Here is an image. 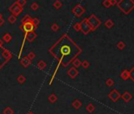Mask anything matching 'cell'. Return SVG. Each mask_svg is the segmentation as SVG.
Listing matches in <instances>:
<instances>
[{
    "label": "cell",
    "instance_id": "cell-1",
    "mask_svg": "<svg viewBox=\"0 0 134 114\" xmlns=\"http://www.w3.org/2000/svg\"><path fill=\"white\" fill-rule=\"evenodd\" d=\"M49 52L58 60L60 65L66 67L81 53V49L68 35L64 34L49 48Z\"/></svg>",
    "mask_w": 134,
    "mask_h": 114
},
{
    "label": "cell",
    "instance_id": "cell-2",
    "mask_svg": "<svg viewBox=\"0 0 134 114\" xmlns=\"http://www.w3.org/2000/svg\"><path fill=\"white\" fill-rule=\"evenodd\" d=\"M13 57L12 53L10 52L8 49L6 48L2 47L0 48V70L1 68L5 65V64L9 62L11 58Z\"/></svg>",
    "mask_w": 134,
    "mask_h": 114
},
{
    "label": "cell",
    "instance_id": "cell-3",
    "mask_svg": "<svg viewBox=\"0 0 134 114\" xmlns=\"http://www.w3.org/2000/svg\"><path fill=\"white\" fill-rule=\"evenodd\" d=\"M9 10L12 13V14H13V16L17 17V16H18L20 14H22V13L23 12V7L20 6L15 2H13V4L10 6Z\"/></svg>",
    "mask_w": 134,
    "mask_h": 114
},
{
    "label": "cell",
    "instance_id": "cell-4",
    "mask_svg": "<svg viewBox=\"0 0 134 114\" xmlns=\"http://www.w3.org/2000/svg\"><path fill=\"white\" fill-rule=\"evenodd\" d=\"M19 28H20L21 30H22L24 32V33H29V32L34 31L35 29H36V28H35L34 25L33 24V22H32V21L22 24L19 26Z\"/></svg>",
    "mask_w": 134,
    "mask_h": 114
},
{
    "label": "cell",
    "instance_id": "cell-5",
    "mask_svg": "<svg viewBox=\"0 0 134 114\" xmlns=\"http://www.w3.org/2000/svg\"><path fill=\"white\" fill-rule=\"evenodd\" d=\"M80 31L84 34H88L91 30V26H89V22H88L87 18L84 19L81 22H80Z\"/></svg>",
    "mask_w": 134,
    "mask_h": 114
},
{
    "label": "cell",
    "instance_id": "cell-6",
    "mask_svg": "<svg viewBox=\"0 0 134 114\" xmlns=\"http://www.w3.org/2000/svg\"><path fill=\"white\" fill-rule=\"evenodd\" d=\"M88 20V22H89V26H91V30H94V29H96V28L99 26V25L100 24V21H99L96 16L95 15H91L89 19H87Z\"/></svg>",
    "mask_w": 134,
    "mask_h": 114
},
{
    "label": "cell",
    "instance_id": "cell-7",
    "mask_svg": "<svg viewBox=\"0 0 134 114\" xmlns=\"http://www.w3.org/2000/svg\"><path fill=\"white\" fill-rule=\"evenodd\" d=\"M84 12H85V10H84V7L80 4H77L72 9V13L74 14L75 16L78 17L81 16L83 14H84Z\"/></svg>",
    "mask_w": 134,
    "mask_h": 114
},
{
    "label": "cell",
    "instance_id": "cell-8",
    "mask_svg": "<svg viewBox=\"0 0 134 114\" xmlns=\"http://www.w3.org/2000/svg\"><path fill=\"white\" fill-rule=\"evenodd\" d=\"M24 38H25V40H27L29 42H32L37 37V34L36 32L34 31H32V32H29V33H24Z\"/></svg>",
    "mask_w": 134,
    "mask_h": 114
},
{
    "label": "cell",
    "instance_id": "cell-9",
    "mask_svg": "<svg viewBox=\"0 0 134 114\" xmlns=\"http://www.w3.org/2000/svg\"><path fill=\"white\" fill-rule=\"evenodd\" d=\"M78 71L77 70V68H75L74 67H70V68L67 71V74L71 78H75L77 75H78Z\"/></svg>",
    "mask_w": 134,
    "mask_h": 114
},
{
    "label": "cell",
    "instance_id": "cell-10",
    "mask_svg": "<svg viewBox=\"0 0 134 114\" xmlns=\"http://www.w3.org/2000/svg\"><path fill=\"white\" fill-rule=\"evenodd\" d=\"M21 63H22V65L24 67H28L29 66L31 65L32 61L30 59H28V57L26 56H23V58L21 59Z\"/></svg>",
    "mask_w": 134,
    "mask_h": 114
},
{
    "label": "cell",
    "instance_id": "cell-11",
    "mask_svg": "<svg viewBox=\"0 0 134 114\" xmlns=\"http://www.w3.org/2000/svg\"><path fill=\"white\" fill-rule=\"evenodd\" d=\"M2 40L4 41L6 43H10V41H12V36L10 35L9 33H5L4 35L2 36Z\"/></svg>",
    "mask_w": 134,
    "mask_h": 114
},
{
    "label": "cell",
    "instance_id": "cell-12",
    "mask_svg": "<svg viewBox=\"0 0 134 114\" xmlns=\"http://www.w3.org/2000/svg\"><path fill=\"white\" fill-rule=\"evenodd\" d=\"M47 67V63L46 62L43 61V60H40V61H38L37 63V67L40 70L43 71L44 69H45V67Z\"/></svg>",
    "mask_w": 134,
    "mask_h": 114
},
{
    "label": "cell",
    "instance_id": "cell-13",
    "mask_svg": "<svg viewBox=\"0 0 134 114\" xmlns=\"http://www.w3.org/2000/svg\"><path fill=\"white\" fill-rule=\"evenodd\" d=\"M2 113L3 114H14V111H13V109L11 107L8 106V107H6V108L3 109Z\"/></svg>",
    "mask_w": 134,
    "mask_h": 114
},
{
    "label": "cell",
    "instance_id": "cell-14",
    "mask_svg": "<svg viewBox=\"0 0 134 114\" xmlns=\"http://www.w3.org/2000/svg\"><path fill=\"white\" fill-rule=\"evenodd\" d=\"M72 106L73 107L74 109H78L80 106H81V102H80L79 100H74V101H73V103H72Z\"/></svg>",
    "mask_w": 134,
    "mask_h": 114
},
{
    "label": "cell",
    "instance_id": "cell-15",
    "mask_svg": "<svg viewBox=\"0 0 134 114\" xmlns=\"http://www.w3.org/2000/svg\"><path fill=\"white\" fill-rule=\"evenodd\" d=\"M58 100V98H57V96H56L55 94H51V95H49V97H48V101H50L51 103H55L56 101Z\"/></svg>",
    "mask_w": 134,
    "mask_h": 114
},
{
    "label": "cell",
    "instance_id": "cell-16",
    "mask_svg": "<svg viewBox=\"0 0 134 114\" xmlns=\"http://www.w3.org/2000/svg\"><path fill=\"white\" fill-rule=\"evenodd\" d=\"M72 63H73V67H75V68H77V67H79L80 65H81V62H80V60L79 59H77V58L73 59L72 61Z\"/></svg>",
    "mask_w": 134,
    "mask_h": 114
},
{
    "label": "cell",
    "instance_id": "cell-17",
    "mask_svg": "<svg viewBox=\"0 0 134 114\" xmlns=\"http://www.w3.org/2000/svg\"><path fill=\"white\" fill-rule=\"evenodd\" d=\"M62 3L61 1H59V0H56V1H55L54 3H53V6H54L56 10H59L62 7Z\"/></svg>",
    "mask_w": 134,
    "mask_h": 114
},
{
    "label": "cell",
    "instance_id": "cell-18",
    "mask_svg": "<svg viewBox=\"0 0 134 114\" xmlns=\"http://www.w3.org/2000/svg\"><path fill=\"white\" fill-rule=\"evenodd\" d=\"M32 20H33V18H32V17H30V15H29V14H26V15H24L22 17V24L28 22V21H31Z\"/></svg>",
    "mask_w": 134,
    "mask_h": 114
},
{
    "label": "cell",
    "instance_id": "cell-19",
    "mask_svg": "<svg viewBox=\"0 0 134 114\" xmlns=\"http://www.w3.org/2000/svg\"><path fill=\"white\" fill-rule=\"evenodd\" d=\"M25 80H26L25 77L22 75V74H20V75H18L17 78V81L20 84H23L24 82H25Z\"/></svg>",
    "mask_w": 134,
    "mask_h": 114
},
{
    "label": "cell",
    "instance_id": "cell-20",
    "mask_svg": "<svg viewBox=\"0 0 134 114\" xmlns=\"http://www.w3.org/2000/svg\"><path fill=\"white\" fill-rule=\"evenodd\" d=\"M59 28H60V27L57 23H53L51 26V29L53 32H58L59 30Z\"/></svg>",
    "mask_w": 134,
    "mask_h": 114
},
{
    "label": "cell",
    "instance_id": "cell-21",
    "mask_svg": "<svg viewBox=\"0 0 134 114\" xmlns=\"http://www.w3.org/2000/svg\"><path fill=\"white\" fill-rule=\"evenodd\" d=\"M32 22H33V24L34 25L35 28H36L38 27L39 25H40V19H39V18H37V17H35V18H33V20H32Z\"/></svg>",
    "mask_w": 134,
    "mask_h": 114
},
{
    "label": "cell",
    "instance_id": "cell-22",
    "mask_svg": "<svg viewBox=\"0 0 134 114\" xmlns=\"http://www.w3.org/2000/svg\"><path fill=\"white\" fill-rule=\"evenodd\" d=\"M8 21H10V23H11V24L15 23L16 21H17V17L13 16V14H11V15H10V16H9V17H8Z\"/></svg>",
    "mask_w": 134,
    "mask_h": 114
},
{
    "label": "cell",
    "instance_id": "cell-23",
    "mask_svg": "<svg viewBox=\"0 0 134 114\" xmlns=\"http://www.w3.org/2000/svg\"><path fill=\"white\" fill-rule=\"evenodd\" d=\"M30 7H31V9L33 10H37L39 9V7H40V6L38 5L37 2H33L31 4Z\"/></svg>",
    "mask_w": 134,
    "mask_h": 114
},
{
    "label": "cell",
    "instance_id": "cell-24",
    "mask_svg": "<svg viewBox=\"0 0 134 114\" xmlns=\"http://www.w3.org/2000/svg\"><path fill=\"white\" fill-rule=\"evenodd\" d=\"M27 57H28V59H30L32 61L33 59H35V57H36V54H35L33 52H29V54L27 55Z\"/></svg>",
    "mask_w": 134,
    "mask_h": 114
},
{
    "label": "cell",
    "instance_id": "cell-25",
    "mask_svg": "<svg viewBox=\"0 0 134 114\" xmlns=\"http://www.w3.org/2000/svg\"><path fill=\"white\" fill-rule=\"evenodd\" d=\"M16 2L17 3V4H18L20 6H22V7H23L24 5L26 4V0H17L16 1Z\"/></svg>",
    "mask_w": 134,
    "mask_h": 114
},
{
    "label": "cell",
    "instance_id": "cell-26",
    "mask_svg": "<svg viewBox=\"0 0 134 114\" xmlns=\"http://www.w3.org/2000/svg\"><path fill=\"white\" fill-rule=\"evenodd\" d=\"M86 109H87V111L88 112H89V113H91L92 111H94V109H95V107L91 105V104H89V105L87 106V108H86Z\"/></svg>",
    "mask_w": 134,
    "mask_h": 114
},
{
    "label": "cell",
    "instance_id": "cell-27",
    "mask_svg": "<svg viewBox=\"0 0 134 114\" xmlns=\"http://www.w3.org/2000/svg\"><path fill=\"white\" fill-rule=\"evenodd\" d=\"M73 28H74L76 31H80V23H76V24H74V26H73Z\"/></svg>",
    "mask_w": 134,
    "mask_h": 114
},
{
    "label": "cell",
    "instance_id": "cell-28",
    "mask_svg": "<svg viewBox=\"0 0 134 114\" xmlns=\"http://www.w3.org/2000/svg\"><path fill=\"white\" fill-rule=\"evenodd\" d=\"M81 65L83 66V67H84V68H87V67H89V63L88 61H83V63H81Z\"/></svg>",
    "mask_w": 134,
    "mask_h": 114
},
{
    "label": "cell",
    "instance_id": "cell-29",
    "mask_svg": "<svg viewBox=\"0 0 134 114\" xmlns=\"http://www.w3.org/2000/svg\"><path fill=\"white\" fill-rule=\"evenodd\" d=\"M4 22H5V21H4V19H3V17L2 15V14L0 13V27H1L2 25L4 24Z\"/></svg>",
    "mask_w": 134,
    "mask_h": 114
},
{
    "label": "cell",
    "instance_id": "cell-30",
    "mask_svg": "<svg viewBox=\"0 0 134 114\" xmlns=\"http://www.w3.org/2000/svg\"><path fill=\"white\" fill-rule=\"evenodd\" d=\"M2 44H3V41L0 38V47H2Z\"/></svg>",
    "mask_w": 134,
    "mask_h": 114
},
{
    "label": "cell",
    "instance_id": "cell-31",
    "mask_svg": "<svg viewBox=\"0 0 134 114\" xmlns=\"http://www.w3.org/2000/svg\"><path fill=\"white\" fill-rule=\"evenodd\" d=\"M28 114H35L34 113H33V112H29V113Z\"/></svg>",
    "mask_w": 134,
    "mask_h": 114
}]
</instances>
